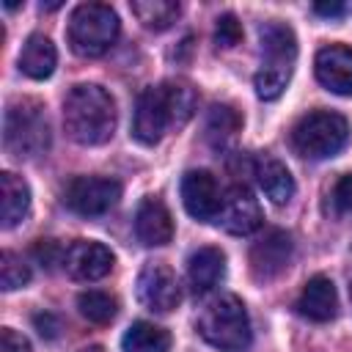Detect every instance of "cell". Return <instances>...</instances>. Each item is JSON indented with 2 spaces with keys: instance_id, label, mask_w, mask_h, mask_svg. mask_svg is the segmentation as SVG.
Listing matches in <instances>:
<instances>
[{
  "instance_id": "cell-1",
  "label": "cell",
  "mask_w": 352,
  "mask_h": 352,
  "mask_svg": "<svg viewBox=\"0 0 352 352\" xmlns=\"http://www.w3.org/2000/svg\"><path fill=\"white\" fill-rule=\"evenodd\" d=\"M195 91L182 80H168L151 88H143L135 102L132 138L143 146L160 143L168 129H182L195 113Z\"/></svg>"
},
{
  "instance_id": "cell-2",
  "label": "cell",
  "mask_w": 352,
  "mask_h": 352,
  "mask_svg": "<svg viewBox=\"0 0 352 352\" xmlns=\"http://www.w3.org/2000/svg\"><path fill=\"white\" fill-rule=\"evenodd\" d=\"M116 102L94 82L74 85L63 99V126L80 146H102L116 132Z\"/></svg>"
},
{
  "instance_id": "cell-3",
  "label": "cell",
  "mask_w": 352,
  "mask_h": 352,
  "mask_svg": "<svg viewBox=\"0 0 352 352\" xmlns=\"http://www.w3.org/2000/svg\"><path fill=\"white\" fill-rule=\"evenodd\" d=\"M258 41H261V69L256 72V94L258 99H278L283 94V88L292 80V69L297 60V38L294 30L278 19L261 22L258 25Z\"/></svg>"
},
{
  "instance_id": "cell-4",
  "label": "cell",
  "mask_w": 352,
  "mask_h": 352,
  "mask_svg": "<svg viewBox=\"0 0 352 352\" xmlns=\"http://www.w3.org/2000/svg\"><path fill=\"white\" fill-rule=\"evenodd\" d=\"M195 330L220 352H245L253 341L248 311L236 294H220L209 300L198 314Z\"/></svg>"
},
{
  "instance_id": "cell-5",
  "label": "cell",
  "mask_w": 352,
  "mask_h": 352,
  "mask_svg": "<svg viewBox=\"0 0 352 352\" xmlns=\"http://www.w3.org/2000/svg\"><path fill=\"white\" fill-rule=\"evenodd\" d=\"M3 146L16 160H33L50 148V121L36 99H14L3 116Z\"/></svg>"
},
{
  "instance_id": "cell-6",
  "label": "cell",
  "mask_w": 352,
  "mask_h": 352,
  "mask_svg": "<svg viewBox=\"0 0 352 352\" xmlns=\"http://www.w3.org/2000/svg\"><path fill=\"white\" fill-rule=\"evenodd\" d=\"M66 36L80 58H99L118 38V16L107 3H80L69 16Z\"/></svg>"
},
{
  "instance_id": "cell-7",
  "label": "cell",
  "mask_w": 352,
  "mask_h": 352,
  "mask_svg": "<svg viewBox=\"0 0 352 352\" xmlns=\"http://www.w3.org/2000/svg\"><path fill=\"white\" fill-rule=\"evenodd\" d=\"M349 140V124L333 110H311L292 129V146L300 157L327 160L336 157Z\"/></svg>"
},
{
  "instance_id": "cell-8",
  "label": "cell",
  "mask_w": 352,
  "mask_h": 352,
  "mask_svg": "<svg viewBox=\"0 0 352 352\" xmlns=\"http://www.w3.org/2000/svg\"><path fill=\"white\" fill-rule=\"evenodd\" d=\"M121 198V184L107 176H74L63 190V204L80 217H99Z\"/></svg>"
},
{
  "instance_id": "cell-9",
  "label": "cell",
  "mask_w": 352,
  "mask_h": 352,
  "mask_svg": "<svg viewBox=\"0 0 352 352\" xmlns=\"http://www.w3.org/2000/svg\"><path fill=\"white\" fill-rule=\"evenodd\" d=\"M135 292H138V300L148 308V311H157V314H168L179 305L182 300V289H179V278L176 272L162 264V261H148L140 275H138V283H135Z\"/></svg>"
},
{
  "instance_id": "cell-10",
  "label": "cell",
  "mask_w": 352,
  "mask_h": 352,
  "mask_svg": "<svg viewBox=\"0 0 352 352\" xmlns=\"http://www.w3.org/2000/svg\"><path fill=\"white\" fill-rule=\"evenodd\" d=\"M294 256V242L286 231L280 228H270L258 242H253L250 248V272L258 283H270L275 278H280Z\"/></svg>"
},
{
  "instance_id": "cell-11",
  "label": "cell",
  "mask_w": 352,
  "mask_h": 352,
  "mask_svg": "<svg viewBox=\"0 0 352 352\" xmlns=\"http://www.w3.org/2000/svg\"><path fill=\"white\" fill-rule=\"evenodd\" d=\"M182 204L190 217L201 223H217L223 192L217 179L209 170H187L182 179Z\"/></svg>"
},
{
  "instance_id": "cell-12",
  "label": "cell",
  "mask_w": 352,
  "mask_h": 352,
  "mask_svg": "<svg viewBox=\"0 0 352 352\" xmlns=\"http://www.w3.org/2000/svg\"><path fill=\"white\" fill-rule=\"evenodd\" d=\"M261 206L256 201V195L245 187V184H231L226 192H223V206H220V214H217V223L228 231V234H236V236H248L253 234L256 228H261Z\"/></svg>"
},
{
  "instance_id": "cell-13",
  "label": "cell",
  "mask_w": 352,
  "mask_h": 352,
  "mask_svg": "<svg viewBox=\"0 0 352 352\" xmlns=\"http://www.w3.org/2000/svg\"><path fill=\"white\" fill-rule=\"evenodd\" d=\"M116 264V256L107 245L96 242V239H77L69 245L63 267L74 280H99L104 275H110Z\"/></svg>"
},
{
  "instance_id": "cell-14",
  "label": "cell",
  "mask_w": 352,
  "mask_h": 352,
  "mask_svg": "<svg viewBox=\"0 0 352 352\" xmlns=\"http://www.w3.org/2000/svg\"><path fill=\"white\" fill-rule=\"evenodd\" d=\"M316 80L338 94V96H352V47L346 44H327L316 52L314 60Z\"/></svg>"
},
{
  "instance_id": "cell-15",
  "label": "cell",
  "mask_w": 352,
  "mask_h": 352,
  "mask_svg": "<svg viewBox=\"0 0 352 352\" xmlns=\"http://www.w3.org/2000/svg\"><path fill=\"white\" fill-rule=\"evenodd\" d=\"M135 236L146 248H162L173 239V217L160 198H143L135 212Z\"/></svg>"
},
{
  "instance_id": "cell-16",
  "label": "cell",
  "mask_w": 352,
  "mask_h": 352,
  "mask_svg": "<svg viewBox=\"0 0 352 352\" xmlns=\"http://www.w3.org/2000/svg\"><path fill=\"white\" fill-rule=\"evenodd\" d=\"M297 314L311 322H330L338 314V294L327 275H314L297 297Z\"/></svg>"
},
{
  "instance_id": "cell-17",
  "label": "cell",
  "mask_w": 352,
  "mask_h": 352,
  "mask_svg": "<svg viewBox=\"0 0 352 352\" xmlns=\"http://www.w3.org/2000/svg\"><path fill=\"white\" fill-rule=\"evenodd\" d=\"M226 278V253L214 245L198 248L187 261V280L195 294L212 292Z\"/></svg>"
},
{
  "instance_id": "cell-18",
  "label": "cell",
  "mask_w": 352,
  "mask_h": 352,
  "mask_svg": "<svg viewBox=\"0 0 352 352\" xmlns=\"http://www.w3.org/2000/svg\"><path fill=\"white\" fill-rule=\"evenodd\" d=\"M253 176H256L261 192H264L275 206H283V204L292 201V195H294V176L289 173V168H286L280 160H275V157H270V154L256 157V162H253Z\"/></svg>"
},
{
  "instance_id": "cell-19",
  "label": "cell",
  "mask_w": 352,
  "mask_h": 352,
  "mask_svg": "<svg viewBox=\"0 0 352 352\" xmlns=\"http://www.w3.org/2000/svg\"><path fill=\"white\" fill-rule=\"evenodd\" d=\"M55 63H58L55 44L44 33L28 36V41L22 44V52H19V72L30 80H47L55 72Z\"/></svg>"
},
{
  "instance_id": "cell-20",
  "label": "cell",
  "mask_w": 352,
  "mask_h": 352,
  "mask_svg": "<svg viewBox=\"0 0 352 352\" xmlns=\"http://www.w3.org/2000/svg\"><path fill=\"white\" fill-rule=\"evenodd\" d=\"M0 206H3V228L19 226L30 212V187L22 176L6 170L0 173Z\"/></svg>"
},
{
  "instance_id": "cell-21",
  "label": "cell",
  "mask_w": 352,
  "mask_h": 352,
  "mask_svg": "<svg viewBox=\"0 0 352 352\" xmlns=\"http://www.w3.org/2000/svg\"><path fill=\"white\" fill-rule=\"evenodd\" d=\"M242 129V116L231 104H212L206 116V140L214 148H228Z\"/></svg>"
},
{
  "instance_id": "cell-22",
  "label": "cell",
  "mask_w": 352,
  "mask_h": 352,
  "mask_svg": "<svg viewBox=\"0 0 352 352\" xmlns=\"http://www.w3.org/2000/svg\"><path fill=\"white\" fill-rule=\"evenodd\" d=\"M124 352H168L170 333L154 322H132V327L121 338Z\"/></svg>"
},
{
  "instance_id": "cell-23",
  "label": "cell",
  "mask_w": 352,
  "mask_h": 352,
  "mask_svg": "<svg viewBox=\"0 0 352 352\" xmlns=\"http://www.w3.org/2000/svg\"><path fill=\"white\" fill-rule=\"evenodd\" d=\"M132 14L138 16V22L146 28V30H168L176 19H179V3L173 0H132Z\"/></svg>"
},
{
  "instance_id": "cell-24",
  "label": "cell",
  "mask_w": 352,
  "mask_h": 352,
  "mask_svg": "<svg viewBox=\"0 0 352 352\" xmlns=\"http://www.w3.org/2000/svg\"><path fill=\"white\" fill-rule=\"evenodd\" d=\"M77 308L80 314L94 322V324H110L118 314V300L107 292H99V289H88L77 297Z\"/></svg>"
},
{
  "instance_id": "cell-25",
  "label": "cell",
  "mask_w": 352,
  "mask_h": 352,
  "mask_svg": "<svg viewBox=\"0 0 352 352\" xmlns=\"http://www.w3.org/2000/svg\"><path fill=\"white\" fill-rule=\"evenodd\" d=\"M28 280H30V267L22 261V256L6 250L0 256V283H3V289L14 292V289H22Z\"/></svg>"
},
{
  "instance_id": "cell-26",
  "label": "cell",
  "mask_w": 352,
  "mask_h": 352,
  "mask_svg": "<svg viewBox=\"0 0 352 352\" xmlns=\"http://www.w3.org/2000/svg\"><path fill=\"white\" fill-rule=\"evenodd\" d=\"M242 41V22L234 16V14H223L217 16V25H214V44L220 50H231Z\"/></svg>"
},
{
  "instance_id": "cell-27",
  "label": "cell",
  "mask_w": 352,
  "mask_h": 352,
  "mask_svg": "<svg viewBox=\"0 0 352 352\" xmlns=\"http://www.w3.org/2000/svg\"><path fill=\"white\" fill-rule=\"evenodd\" d=\"M330 212L336 217H344V214H352V173H344L333 190H330Z\"/></svg>"
},
{
  "instance_id": "cell-28",
  "label": "cell",
  "mask_w": 352,
  "mask_h": 352,
  "mask_svg": "<svg viewBox=\"0 0 352 352\" xmlns=\"http://www.w3.org/2000/svg\"><path fill=\"white\" fill-rule=\"evenodd\" d=\"M33 256L41 261V267L52 270L58 261L66 258V250L58 245V239H38V242L33 245Z\"/></svg>"
},
{
  "instance_id": "cell-29",
  "label": "cell",
  "mask_w": 352,
  "mask_h": 352,
  "mask_svg": "<svg viewBox=\"0 0 352 352\" xmlns=\"http://www.w3.org/2000/svg\"><path fill=\"white\" fill-rule=\"evenodd\" d=\"M0 352H30V341L16 330L3 327L0 330Z\"/></svg>"
},
{
  "instance_id": "cell-30",
  "label": "cell",
  "mask_w": 352,
  "mask_h": 352,
  "mask_svg": "<svg viewBox=\"0 0 352 352\" xmlns=\"http://www.w3.org/2000/svg\"><path fill=\"white\" fill-rule=\"evenodd\" d=\"M33 327H36L38 336H44V338H58V333H60V319H58L55 314H50V311H38V314L33 316Z\"/></svg>"
},
{
  "instance_id": "cell-31",
  "label": "cell",
  "mask_w": 352,
  "mask_h": 352,
  "mask_svg": "<svg viewBox=\"0 0 352 352\" xmlns=\"http://www.w3.org/2000/svg\"><path fill=\"white\" fill-rule=\"evenodd\" d=\"M314 11H316L319 16L336 19V16H341L346 8H344V3H316V6H314Z\"/></svg>"
},
{
  "instance_id": "cell-32",
  "label": "cell",
  "mask_w": 352,
  "mask_h": 352,
  "mask_svg": "<svg viewBox=\"0 0 352 352\" xmlns=\"http://www.w3.org/2000/svg\"><path fill=\"white\" fill-rule=\"evenodd\" d=\"M77 352H104V346H99V344H91V346H82V349H77Z\"/></svg>"
},
{
  "instance_id": "cell-33",
  "label": "cell",
  "mask_w": 352,
  "mask_h": 352,
  "mask_svg": "<svg viewBox=\"0 0 352 352\" xmlns=\"http://www.w3.org/2000/svg\"><path fill=\"white\" fill-rule=\"evenodd\" d=\"M349 300H352V283H349Z\"/></svg>"
}]
</instances>
